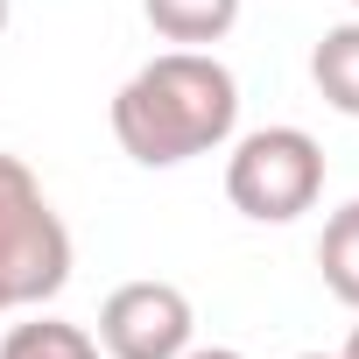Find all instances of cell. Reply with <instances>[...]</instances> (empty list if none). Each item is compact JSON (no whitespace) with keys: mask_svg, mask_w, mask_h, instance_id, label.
<instances>
[{"mask_svg":"<svg viewBox=\"0 0 359 359\" xmlns=\"http://www.w3.org/2000/svg\"><path fill=\"white\" fill-rule=\"evenodd\" d=\"M240 127V78L212 50H162L113 92V141L141 169H176L226 148Z\"/></svg>","mask_w":359,"mask_h":359,"instance_id":"6da1fadb","label":"cell"},{"mask_svg":"<svg viewBox=\"0 0 359 359\" xmlns=\"http://www.w3.org/2000/svg\"><path fill=\"white\" fill-rule=\"evenodd\" d=\"M71 282V233L22 155H0V317L43 310Z\"/></svg>","mask_w":359,"mask_h":359,"instance_id":"7a4b0ae2","label":"cell"},{"mask_svg":"<svg viewBox=\"0 0 359 359\" xmlns=\"http://www.w3.org/2000/svg\"><path fill=\"white\" fill-rule=\"evenodd\" d=\"M226 198L254 226H289L324 198V148L303 127H254L226 155Z\"/></svg>","mask_w":359,"mask_h":359,"instance_id":"3957f363","label":"cell"},{"mask_svg":"<svg viewBox=\"0 0 359 359\" xmlns=\"http://www.w3.org/2000/svg\"><path fill=\"white\" fill-rule=\"evenodd\" d=\"M99 352L106 359H184L198 345V310L176 282H120L106 303H99Z\"/></svg>","mask_w":359,"mask_h":359,"instance_id":"277c9868","label":"cell"},{"mask_svg":"<svg viewBox=\"0 0 359 359\" xmlns=\"http://www.w3.org/2000/svg\"><path fill=\"white\" fill-rule=\"evenodd\" d=\"M141 15H148V29H155L162 43H176V50H212V43L233 36L240 0H141Z\"/></svg>","mask_w":359,"mask_h":359,"instance_id":"5b68a950","label":"cell"},{"mask_svg":"<svg viewBox=\"0 0 359 359\" xmlns=\"http://www.w3.org/2000/svg\"><path fill=\"white\" fill-rule=\"evenodd\" d=\"M310 78H317V92H324L331 113L359 120V22H338V29L317 36V50H310Z\"/></svg>","mask_w":359,"mask_h":359,"instance_id":"8992f818","label":"cell"},{"mask_svg":"<svg viewBox=\"0 0 359 359\" xmlns=\"http://www.w3.org/2000/svg\"><path fill=\"white\" fill-rule=\"evenodd\" d=\"M317 268H324V289H331L338 303H352V310H359V198H352V205H338V212L324 219Z\"/></svg>","mask_w":359,"mask_h":359,"instance_id":"52a82bcc","label":"cell"},{"mask_svg":"<svg viewBox=\"0 0 359 359\" xmlns=\"http://www.w3.org/2000/svg\"><path fill=\"white\" fill-rule=\"evenodd\" d=\"M0 359H99V338L64 317H29L0 338Z\"/></svg>","mask_w":359,"mask_h":359,"instance_id":"ba28073f","label":"cell"},{"mask_svg":"<svg viewBox=\"0 0 359 359\" xmlns=\"http://www.w3.org/2000/svg\"><path fill=\"white\" fill-rule=\"evenodd\" d=\"M184 359H247V352H233V345H191Z\"/></svg>","mask_w":359,"mask_h":359,"instance_id":"9c48e42d","label":"cell"},{"mask_svg":"<svg viewBox=\"0 0 359 359\" xmlns=\"http://www.w3.org/2000/svg\"><path fill=\"white\" fill-rule=\"evenodd\" d=\"M338 359H359V324L345 331V352H338Z\"/></svg>","mask_w":359,"mask_h":359,"instance_id":"30bf717a","label":"cell"},{"mask_svg":"<svg viewBox=\"0 0 359 359\" xmlns=\"http://www.w3.org/2000/svg\"><path fill=\"white\" fill-rule=\"evenodd\" d=\"M8 22H15V0H0V36H8Z\"/></svg>","mask_w":359,"mask_h":359,"instance_id":"8fae6325","label":"cell"},{"mask_svg":"<svg viewBox=\"0 0 359 359\" xmlns=\"http://www.w3.org/2000/svg\"><path fill=\"white\" fill-rule=\"evenodd\" d=\"M296 359H338V352H296Z\"/></svg>","mask_w":359,"mask_h":359,"instance_id":"7c38bea8","label":"cell"},{"mask_svg":"<svg viewBox=\"0 0 359 359\" xmlns=\"http://www.w3.org/2000/svg\"><path fill=\"white\" fill-rule=\"evenodd\" d=\"M352 8H359V0H352Z\"/></svg>","mask_w":359,"mask_h":359,"instance_id":"4fadbf2b","label":"cell"}]
</instances>
